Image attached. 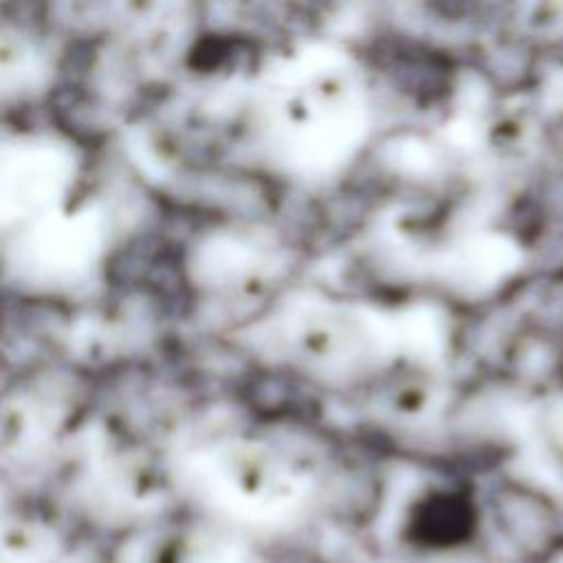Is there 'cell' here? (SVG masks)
<instances>
[{
    "instance_id": "cell-1",
    "label": "cell",
    "mask_w": 563,
    "mask_h": 563,
    "mask_svg": "<svg viewBox=\"0 0 563 563\" xmlns=\"http://www.w3.org/2000/svg\"><path fill=\"white\" fill-rule=\"evenodd\" d=\"M422 526L416 537L422 543L455 541L468 532V508L457 497L440 495L422 506Z\"/></svg>"
}]
</instances>
